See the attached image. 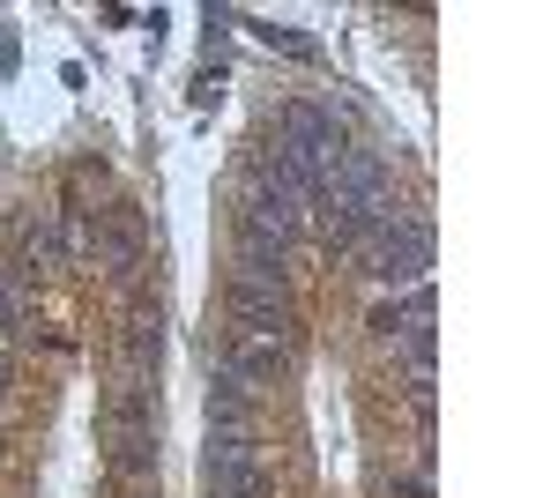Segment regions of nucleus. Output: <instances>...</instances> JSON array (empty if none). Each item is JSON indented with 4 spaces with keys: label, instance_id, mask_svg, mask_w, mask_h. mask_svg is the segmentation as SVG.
<instances>
[{
    "label": "nucleus",
    "instance_id": "f8f14e48",
    "mask_svg": "<svg viewBox=\"0 0 558 498\" xmlns=\"http://www.w3.org/2000/svg\"><path fill=\"white\" fill-rule=\"evenodd\" d=\"M8 379H15V357H8V342H0V394H8Z\"/></svg>",
    "mask_w": 558,
    "mask_h": 498
},
{
    "label": "nucleus",
    "instance_id": "9d476101",
    "mask_svg": "<svg viewBox=\"0 0 558 498\" xmlns=\"http://www.w3.org/2000/svg\"><path fill=\"white\" fill-rule=\"evenodd\" d=\"M387 491H395V498H432V469H395Z\"/></svg>",
    "mask_w": 558,
    "mask_h": 498
},
{
    "label": "nucleus",
    "instance_id": "9b49d317",
    "mask_svg": "<svg viewBox=\"0 0 558 498\" xmlns=\"http://www.w3.org/2000/svg\"><path fill=\"white\" fill-rule=\"evenodd\" d=\"M260 38H268V45H283V52H299V60H313V38L283 31V23H260Z\"/></svg>",
    "mask_w": 558,
    "mask_h": 498
},
{
    "label": "nucleus",
    "instance_id": "20e7f679",
    "mask_svg": "<svg viewBox=\"0 0 558 498\" xmlns=\"http://www.w3.org/2000/svg\"><path fill=\"white\" fill-rule=\"evenodd\" d=\"M231 320L239 335H276L291 328V283H268V276H231Z\"/></svg>",
    "mask_w": 558,
    "mask_h": 498
},
{
    "label": "nucleus",
    "instance_id": "1a4fd4ad",
    "mask_svg": "<svg viewBox=\"0 0 558 498\" xmlns=\"http://www.w3.org/2000/svg\"><path fill=\"white\" fill-rule=\"evenodd\" d=\"M15 246H23V268H52V260L68 253V223H60V216H31Z\"/></svg>",
    "mask_w": 558,
    "mask_h": 498
},
{
    "label": "nucleus",
    "instance_id": "7ed1b4c3",
    "mask_svg": "<svg viewBox=\"0 0 558 498\" xmlns=\"http://www.w3.org/2000/svg\"><path fill=\"white\" fill-rule=\"evenodd\" d=\"M202 484H209V498H268V469H260L254 439H209Z\"/></svg>",
    "mask_w": 558,
    "mask_h": 498
},
{
    "label": "nucleus",
    "instance_id": "0eeeda50",
    "mask_svg": "<svg viewBox=\"0 0 558 498\" xmlns=\"http://www.w3.org/2000/svg\"><path fill=\"white\" fill-rule=\"evenodd\" d=\"M432 283H417V291L387 297V305H373V335L380 342H395V350H417V342H432Z\"/></svg>",
    "mask_w": 558,
    "mask_h": 498
},
{
    "label": "nucleus",
    "instance_id": "f03ea898",
    "mask_svg": "<svg viewBox=\"0 0 558 498\" xmlns=\"http://www.w3.org/2000/svg\"><path fill=\"white\" fill-rule=\"evenodd\" d=\"M283 165L299 171V179H328V165L343 157L350 142H343V126H336V112H320V105H283V126H276V142H268Z\"/></svg>",
    "mask_w": 558,
    "mask_h": 498
},
{
    "label": "nucleus",
    "instance_id": "39448f33",
    "mask_svg": "<svg viewBox=\"0 0 558 498\" xmlns=\"http://www.w3.org/2000/svg\"><path fill=\"white\" fill-rule=\"evenodd\" d=\"M83 246L97 253V268H142V223H134V208H97L83 223Z\"/></svg>",
    "mask_w": 558,
    "mask_h": 498
},
{
    "label": "nucleus",
    "instance_id": "f257e3e1",
    "mask_svg": "<svg viewBox=\"0 0 558 498\" xmlns=\"http://www.w3.org/2000/svg\"><path fill=\"white\" fill-rule=\"evenodd\" d=\"M365 276H380V283H395V291H417L432 268V231L417 223V216H402V208H387L380 223H373V239H365Z\"/></svg>",
    "mask_w": 558,
    "mask_h": 498
},
{
    "label": "nucleus",
    "instance_id": "423d86ee",
    "mask_svg": "<svg viewBox=\"0 0 558 498\" xmlns=\"http://www.w3.org/2000/svg\"><path fill=\"white\" fill-rule=\"evenodd\" d=\"M283 373H291V342H276V335H239L231 357H223V379H239L246 394L276 387Z\"/></svg>",
    "mask_w": 558,
    "mask_h": 498
},
{
    "label": "nucleus",
    "instance_id": "6e6552de",
    "mask_svg": "<svg viewBox=\"0 0 558 498\" xmlns=\"http://www.w3.org/2000/svg\"><path fill=\"white\" fill-rule=\"evenodd\" d=\"M209 439H254V394L223 373L209 387Z\"/></svg>",
    "mask_w": 558,
    "mask_h": 498
}]
</instances>
